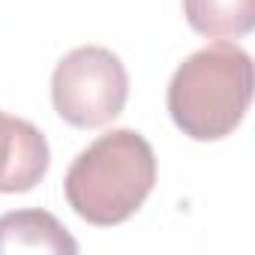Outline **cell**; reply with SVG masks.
<instances>
[{
    "mask_svg": "<svg viewBox=\"0 0 255 255\" xmlns=\"http://www.w3.org/2000/svg\"><path fill=\"white\" fill-rule=\"evenodd\" d=\"M129 75L123 60L102 45L72 48L51 75L54 111L78 129L108 126L126 105Z\"/></svg>",
    "mask_w": 255,
    "mask_h": 255,
    "instance_id": "obj_3",
    "label": "cell"
},
{
    "mask_svg": "<svg viewBox=\"0 0 255 255\" xmlns=\"http://www.w3.org/2000/svg\"><path fill=\"white\" fill-rule=\"evenodd\" d=\"M6 252H63L75 255V237L45 210H15L0 216V255Z\"/></svg>",
    "mask_w": 255,
    "mask_h": 255,
    "instance_id": "obj_5",
    "label": "cell"
},
{
    "mask_svg": "<svg viewBox=\"0 0 255 255\" xmlns=\"http://www.w3.org/2000/svg\"><path fill=\"white\" fill-rule=\"evenodd\" d=\"M156 183V153L135 129H111L84 147L63 180L69 207L90 225L111 228L138 213Z\"/></svg>",
    "mask_w": 255,
    "mask_h": 255,
    "instance_id": "obj_1",
    "label": "cell"
},
{
    "mask_svg": "<svg viewBox=\"0 0 255 255\" xmlns=\"http://www.w3.org/2000/svg\"><path fill=\"white\" fill-rule=\"evenodd\" d=\"M183 15L207 39H240L255 27V0H183Z\"/></svg>",
    "mask_w": 255,
    "mask_h": 255,
    "instance_id": "obj_6",
    "label": "cell"
},
{
    "mask_svg": "<svg viewBox=\"0 0 255 255\" xmlns=\"http://www.w3.org/2000/svg\"><path fill=\"white\" fill-rule=\"evenodd\" d=\"M51 150L30 120L0 111V192H30L48 171Z\"/></svg>",
    "mask_w": 255,
    "mask_h": 255,
    "instance_id": "obj_4",
    "label": "cell"
},
{
    "mask_svg": "<svg viewBox=\"0 0 255 255\" xmlns=\"http://www.w3.org/2000/svg\"><path fill=\"white\" fill-rule=\"evenodd\" d=\"M252 102V57L231 39L189 54L171 75L168 114L192 141L228 138Z\"/></svg>",
    "mask_w": 255,
    "mask_h": 255,
    "instance_id": "obj_2",
    "label": "cell"
}]
</instances>
